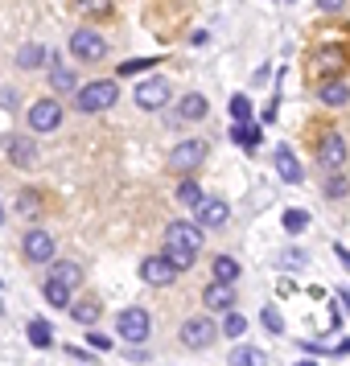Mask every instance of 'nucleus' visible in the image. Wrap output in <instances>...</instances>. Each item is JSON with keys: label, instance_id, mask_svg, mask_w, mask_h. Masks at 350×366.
I'll use <instances>...</instances> for the list:
<instances>
[{"label": "nucleus", "instance_id": "obj_1", "mask_svg": "<svg viewBox=\"0 0 350 366\" xmlns=\"http://www.w3.org/2000/svg\"><path fill=\"white\" fill-rule=\"evenodd\" d=\"M78 95V111H103V107H111L116 103V95H120V87L111 82V78H99V82H87V87H78L74 91Z\"/></svg>", "mask_w": 350, "mask_h": 366}, {"label": "nucleus", "instance_id": "obj_2", "mask_svg": "<svg viewBox=\"0 0 350 366\" xmlns=\"http://www.w3.org/2000/svg\"><path fill=\"white\" fill-rule=\"evenodd\" d=\"M116 330H120V338H124V342L140 346V342H149V330H153V321H149V313H144L140 305H132V309H124V313L116 317Z\"/></svg>", "mask_w": 350, "mask_h": 366}, {"label": "nucleus", "instance_id": "obj_3", "mask_svg": "<svg viewBox=\"0 0 350 366\" xmlns=\"http://www.w3.org/2000/svg\"><path fill=\"white\" fill-rule=\"evenodd\" d=\"M202 161H206V140H194V136L182 140V144L169 152V169H173V173H194Z\"/></svg>", "mask_w": 350, "mask_h": 366}, {"label": "nucleus", "instance_id": "obj_4", "mask_svg": "<svg viewBox=\"0 0 350 366\" xmlns=\"http://www.w3.org/2000/svg\"><path fill=\"white\" fill-rule=\"evenodd\" d=\"M70 54H74L78 62H103V58H107V41H103L99 33H91V29H74Z\"/></svg>", "mask_w": 350, "mask_h": 366}, {"label": "nucleus", "instance_id": "obj_5", "mask_svg": "<svg viewBox=\"0 0 350 366\" xmlns=\"http://www.w3.org/2000/svg\"><path fill=\"white\" fill-rule=\"evenodd\" d=\"M215 338H219V325L210 317H190L182 325V346H190V350H206Z\"/></svg>", "mask_w": 350, "mask_h": 366}, {"label": "nucleus", "instance_id": "obj_6", "mask_svg": "<svg viewBox=\"0 0 350 366\" xmlns=\"http://www.w3.org/2000/svg\"><path fill=\"white\" fill-rule=\"evenodd\" d=\"M165 243H173V247H190V251H202V222H186V218H177V222H169L165 227Z\"/></svg>", "mask_w": 350, "mask_h": 366}, {"label": "nucleus", "instance_id": "obj_7", "mask_svg": "<svg viewBox=\"0 0 350 366\" xmlns=\"http://www.w3.org/2000/svg\"><path fill=\"white\" fill-rule=\"evenodd\" d=\"M140 276H144V284H161V288H165V284L177 280V264L161 251V255H149V260L140 264Z\"/></svg>", "mask_w": 350, "mask_h": 366}, {"label": "nucleus", "instance_id": "obj_8", "mask_svg": "<svg viewBox=\"0 0 350 366\" xmlns=\"http://www.w3.org/2000/svg\"><path fill=\"white\" fill-rule=\"evenodd\" d=\"M58 124H62V107L54 99H41V103L29 107V128L33 132H54Z\"/></svg>", "mask_w": 350, "mask_h": 366}, {"label": "nucleus", "instance_id": "obj_9", "mask_svg": "<svg viewBox=\"0 0 350 366\" xmlns=\"http://www.w3.org/2000/svg\"><path fill=\"white\" fill-rule=\"evenodd\" d=\"M136 103H140L144 111L165 107V103H169V82H165V78H149V82H140V87H136Z\"/></svg>", "mask_w": 350, "mask_h": 366}, {"label": "nucleus", "instance_id": "obj_10", "mask_svg": "<svg viewBox=\"0 0 350 366\" xmlns=\"http://www.w3.org/2000/svg\"><path fill=\"white\" fill-rule=\"evenodd\" d=\"M318 161H322V169H342V165H347V140H342L338 132H330V136L318 144Z\"/></svg>", "mask_w": 350, "mask_h": 366}, {"label": "nucleus", "instance_id": "obj_11", "mask_svg": "<svg viewBox=\"0 0 350 366\" xmlns=\"http://www.w3.org/2000/svg\"><path fill=\"white\" fill-rule=\"evenodd\" d=\"M198 222L210 227V231H219V227L231 222V206H227L223 198H202V206H198Z\"/></svg>", "mask_w": 350, "mask_h": 366}, {"label": "nucleus", "instance_id": "obj_12", "mask_svg": "<svg viewBox=\"0 0 350 366\" xmlns=\"http://www.w3.org/2000/svg\"><path fill=\"white\" fill-rule=\"evenodd\" d=\"M21 251H25V260L45 264V260H54V239H50L45 231H29V235L21 239Z\"/></svg>", "mask_w": 350, "mask_h": 366}, {"label": "nucleus", "instance_id": "obj_13", "mask_svg": "<svg viewBox=\"0 0 350 366\" xmlns=\"http://www.w3.org/2000/svg\"><path fill=\"white\" fill-rule=\"evenodd\" d=\"M202 305H206V309H215V313H227V309L235 305V293H231V284H227V280H215V284L202 293Z\"/></svg>", "mask_w": 350, "mask_h": 366}, {"label": "nucleus", "instance_id": "obj_14", "mask_svg": "<svg viewBox=\"0 0 350 366\" xmlns=\"http://www.w3.org/2000/svg\"><path fill=\"white\" fill-rule=\"evenodd\" d=\"M231 140H235L239 148L256 152V148H260V140H264V132H260V124H252V119H235V128H231Z\"/></svg>", "mask_w": 350, "mask_h": 366}, {"label": "nucleus", "instance_id": "obj_15", "mask_svg": "<svg viewBox=\"0 0 350 366\" xmlns=\"http://www.w3.org/2000/svg\"><path fill=\"white\" fill-rule=\"evenodd\" d=\"M276 173H281L289 185H297V181L305 177V173H301V165H297V157H293L289 148H276Z\"/></svg>", "mask_w": 350, "mask_h": 366}, {"label": "nucleus", "instance_id": "obj_16", "mask_svg": "<svg viewBox=\"0 0 350 366\" xmlns=\"http://www.w3.org/2000/svg\"><path fill=\"white\" fill-rule=\"evenodd\" d=\"M318 95H322L326 107H342V103H350V87L347 82H338V78H334V82H322Z\"/></svg>", "mask_w": 350, "mask_h": 366}, {"label": "nucleus", "instance_id": "obj_17", "mask_svg": "<svg viewBox=\"0 0 350 366\" xmlns=\"http://www.w3.org/2000/svg\"><path fill=\"white\" fill-rule=\"evenodd\" d=\"M50 87H54L58 95H66V91H78V78H74V74H70V70H66V66L54 58V70H50Z\"/></svg>", "mask_w": 350, "mask_h": 366}, {"label": "nucleus", "instance_id": "obj_18", "mask_svg": "<svg viewBox=\"0 0 350 366\" xmlns=\"http://www.w3.org/2000/svg\"><path fill=\"white\" fill-rule=\"evenodd\" d=\"M206 111H210V107H206V95H186L182 107H177L182 119H206Z\"/></svg>", "mask_w": 350, "mask_h": 366}, {"label": "nucleus", "instance_id": "obj_19", "mask_svg": "<svg viewBox=\"0 0 350 366\" xmlns=\"http://www.w3.org/2000/svg\"><path fill=\"white\" fill-rule=\"evenodd\" d=\"M54 280H62V284L78 288V284H83V268H78L74 260H58V264H54Z\"/></svg>", "mask_w": 350, "mask_h": 366}, {"label": "nucleus", "instance_id": "obj_20", "mask_svg": "<svg viewBox=\"0 0 350 366\" xmlns=\"http://www.w3.org/2000/svg\"><path fill=\"white\" fill-rule=\"evenodd\" d=\"M41 293H45V301H50L54 309H66V305H70V284H62V280H54V276L45 280Z\"/></svg>", "mask_w": 350, "mask_h": 366}, {"label": "nucleus", "instance_id": "obj_21", "mask_svg": "<svg viewBox=\"0 0 350 366\" xmlns=\"http://www.w3.org/2000/svg\"><path fill=\"white\" fill-rule=\"evenodd\" d=\"M29 342H33L37 350H45V346H54V330H50V321H41V317H33V321H29Z\"/></svg>", "mask_w": 350, "mask_h": 366}, {"label": "nucleus", "instance_id": "obj_22", "mask_svg": "<svg viewBox=\"0 0 350 366\" xmlns=\"http://www.w3.org/2000/svg\"><path fill=\"white\" fill-rule=\"evenodd\" d=\"M165 255L177 264V272H190L194 260H198V251H190V247H173V243H165Z\"/></svg>", "mask_w": 350, "mask_h": 366}, {"label": "nucleus", "instance_id": "obj_23", "mask_svg": "<svg viewBox=\"0 0 350 366\" xmlns=\"http://www.w3.org/2000/svg\"><path fill=\"white\" fill-rule=\"evenodd\" d=\"M215 280H227V284H235V280H239V260H231V255H219V260H215Z\"/></svg>", "mask_w": 350, "mask_h": 366}, {"label": "nucleus", "instance_id": "obj_24", "mask_svg": "<svg viewBox=\"0 0 350 366\" xmlns=\"http://www.w3.org/2000/svg\"><path fill=\"white\" fill-rule=\"evenodd\" d=\"M37 62H41V45H33V41H25V45L17 49V66H21V70H33Z\"/></svg>", "mask_w": 350, "mask_h": 366}, {"label": "nucleus", "instance_id": "obj_25", "mask_svg": "<svg viewBox=\"0 0 350 366\" xmlns=\"http://www.w3.org/2000/svg\"><path fill=\"white\" fill-rule=\"evenodd\" d=\"M177 202L198 210V206H202V190H198V181H182V185H177Z\"/></svg>", "mask_w": 350, "mask_h": 366}, {"label": "nucleus", "instance_id": "obj_26", "mask_svg": "<svg viewBox=\"0 0 350 366\" xmlns=\"http://www.w3.org/2000/svg\"><path fill=\"white\" fill-rule=\"evenodd\" d=\"M70 317H74L78 325H91V321L99 317V305H95V301H78V305H70Z\"/></svg>", "mask_w": 350, "mask_h": 366}, {"label": "nucleus", "instance_id": "obj_27", "mask_svg": "<svg viewBox=\"0 0 350 366\" xmlns=\"http://www.w3.org/2000/svg\"><path fill=\"white\" fill-rule=\"evenodd\" d=\"M231 363L235 366H260V363H268V354H264V350H252V346H239V350L231 354Z\"/></svg>", "mask_w": 350, "mask_h": 366}, {"label": "nucleus", "instance_id": "obj_28", "mask_svg": "<svg viewBox=\"0 0 350 366\" xmlns=\"http://www.w3.org/2000/svg\"><path fill=\"white\" fill-rule=\"evenodd\" d=\"M305 227H309V214L305 210H285V231L289 235H301Z\"/></svg>", "mask_w": 350, "mask_h": 366}, {"label": "nucleus", "instance_id": "obj_29", "mask_svg": "<svg viewBox=\"0 0 350 366\" xmlns=\"http://www.w3.org/2000/svg\"><path fill=\"white\" fill-rule=\"evenodd\" d=\"M243 330H248V317H243V313H231V309H227L223 334H227V338H243Z\"/></svg>", "mask_w": 350, "mask_h": 366}, {"label": "nucleus", "instance_id": "obj_30", "mask_svg": "<svg viewBox=\"0 0 350 366\" xmlns=\"http://www.w3.org/2000/svg\"><path fill=\"white\" fill-rule=\"evenodd\" d=\"M231 115L235 119H252V99L248 95H231Z\"/></svg>", "mask_w": 350, "mask_h": 366}, {"label": "nucleus", "instance_id": "obj_31", "mask_svg": "<svg viewBox=\"0 0 350 366\" xmlns=\"http://www.w3.org/2000/svg\"><path fill=\"white\" fill-rule=\"evenodd\" d=\"M8 152H12V161H17V165L33 161V144H21V140H12V144H8Z\"/></svg>", "mask_w": 350, "mask_h": 366}, {"label": "nucleus", "instance_id": "obj_32", "mask_svg": "<svg viewBox=\"0 0 350 366\" xmlns=\"http://www.w3.org/2000/svg\"><path fill=\"white\" fill-rule=\"evenodd\" d=\"M260 317H264V325H268V330H272V334H281V330H285V321H281V313H276V309H272V305H268V309H264V313H260Z\"/></svg>", "mask_w": 350, "mask_h": 366}, {"label": "nucleus", "instance_id": "obj_33", "mask_svg": "<svg viewBox=\"0 0 350 366\" xmlns=\"http://www.w3.org/2000/svg\"><path fill=\"white\" fill-rule=\"evenodd\" d=\"M78 8H87V12H111V4L116 0H74Z\"/></svg>", "mask_w": 350, "mask_h": 366}, {"label": "nucleus", "instance_id": "obj_34", "mask_svg": "<svg viewBox=\"0 0 350 366\" xmlns=\"http://www.w3.org/2000/svg\"><path fill=\"white\" fill-rule=\"evenodd\" d=\"M149 66H153V58H132V62L120 66V74H136V70H149Z\"/></svg>", "mask_w": 350, "mask_h": 366}, {"label": "nucleus", "instance_id": "obj_35", "mask_svg": "<svg viewBox=\"0 0 350 366\" xmlns=\"http://www.w3.org/2000/svg\"><path fill=\"white\" fill-rule=\"evenodd\" d=\"M37 210V194L29 190V194H21V214H33Z\"/></svg>", "mask_w": 350, "mask_h": 366}, {"label": "nucleus", "instance_id": "obj_36", "mask_svg": "<svg viewBox=\"0 0 350 366\" xmlns=\"http://www.w3.org/2000/svg\"><path fill=\"white\" fill-rule=\"evenodd\" d=\"M91 346H95V350H111V338H103V334H91Z\"/></svg>", "mask_w": 350, "mask_h": 366}, {"label": "nucleus", "instance_id": "obj_37", "mask_svg": "<svg viewBox=\"0 0 350 366\" xmlns=\"http://www.w3.org/2000/svg\"><path fill=\"white\" fill-rule=\"evenodd\" d=\"M342 4H347V0H318V8H326V12H338Z\"/></svg>", "mask_w": 350, "mask_h": 366}, {"label": "nucleus", "instance_id": "obj_38", "mask_svg": "<svg viewBox=\"0 0 350 366\" xmlns=\"http://www.w3.org/2000/svg\"><path fill=\"white\" fill-rule=\"evenodd\" d=\"M338 301H342V309L350 313V293H347V288H338Z\"/></svg>", "mask_w": 350, "mask_h": 366}, {"label": "nucleus", "instance_id": "obj_39", "mask_svg": "<svg viewBox=\"0 0 350 366\" xmlns=\"http://www.w3.org/2000/svg\"><path fill=\"white\" fill-rule=\"evenodd\" d=\"M338 260H342V264L350 268V251H347V247H338Z\"/></svg>", "mask_w": 350, "mask_h": 366}]
</instances>
